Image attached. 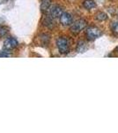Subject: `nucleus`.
<instances>
[{
  "label": "nucleus",
  "mask_w": 118,
  "mask_h": 133,
  "mask_svg": "<svg viewBox=\"0 0 118 133\" xmlns=\"http://www.w3.org/2000/svg\"><path fill=\"white\" fill-rule=\"evenodd\" d=\"M60 23L64 27H68L72 24V16L68 12H63L60 17Z\"/></svg>",
  "instance_id": "nucleus-6"
},
{
  "label": "nucleus",
  "mask_w": 118,
  "mask_h": 133,
  "mask_svg": "<svg viewBox=\"0 0 118 133\" xmlns=\"http://www.w3.org/2000/svg\"><path fill=\"white\" fill-rule=\"evenodd\" d=\"M83 6L86 10H92L96 7V3L94 0H85L83 2Z\"/></svg>",
  "instance_id": "nucleus-7"
},
{
  "label": "nucleus",
  "mask_w": 118,
  "mask_h": 133,
  "mask_svg": "<svg viewBox=\"0 0 118 133\" xmlns=\"http://www.w3.org/2000/svg\"><path fill=\"white\" fill-rule=\"evenodd\" d=\"M111 29L115 36H118V21H114L111 24Z\"/></svg>",
  "instance_id": "nucleus-12"
},
{
  "label": "nucleus",
  "mask_w": 118,
  "mask_h": 133,
  "mask_svg": "<svg viewBox=\"0 0 118 133\" xmlns=\"http://www.w3.org/2000/svg\"><path fill=\"white\" fill-rule=\"evenodd\" d=\"M85 35H86L87 39L90 40V41H93V40H95L100 37V36H101L102 32L99 28L94 27V26H91V27L86 29Z\"/></svg>",
  "instance_id": "nucleus-2"
},
{
  "label": "nucleus",
  "mask_w": 118,
  "mask_h": 133,
  "mask_svg": "<svg viewBox=\"0 0 118 133\" xmlns=\"http://www.w3.org/2000/svg\"><path fill=\"white\" fill-rule=\"evenodd\" d=\"M44 25L47 26L48 28H49V29H52L53 27H54L55 25V22H54V18H52L50 15H47L46 17H45L44 19Z\"/></svg>",
  "instance_id": "nucleus-8"
},
{
  "label": "nucleus",
  "mask_w": 118,
  "mask_h": 133,
  "mask_svg": "<svg viewBox=\"0 0 118 133\" xmlns=\"http://www.w3.org/2000/svg\"><path fill=\"white\" fill-rule=\"evenodd\" d=\"M57 46L59 52L62 54H66L70 51V44L67 38L59 37L57 39Z\"/></svg>",
  "instance_id": "nucleus-1"
},
{
  "label": "nucleus",
  "mask_w": 118,
  "mask_h": 133,
  "mask_svg": "<svg viewBox=\"0 0 118 133\" xmlns=\"http://www.w3.org/2000/svg\"><path fill=\"white\" fill-rule=\"evenodd\" d=\"M19 43L17 41V39H15L14 37H8L7 39H5V43H4V47L6 50L10 51L12 49H15L18 46Z\"/></svg>",
  "instance_id": "nucleus-5"
},
{
  "label": "nucleus",
  "mask_w": 118,
  "mask_h": 133,
  "mask_svg": "<svg viewBox=\"0 0 118 133\" xmlns=\"http://www.w3.org/2000/svg\"><path fill=\"white\" fill-rule=\"evenodd\" d=\"M87 22L83 19H80V20L76 21L75 22L72 23L70 25V31L72 32L73 34H78L80 33L81 31L84 30V29L86 28Z\"/></svg>",
  "instance_id": "nucleus-3"
},
{
  "label": "nucleus",
  "mask_w": 118,
  "mask_h": 133,
  "mask_svg": "<svg viewBox=\"0 0 118 133\" xmlns=\"http://www.w3.org/2000/svg\"><path fill=\"white\" fill-rule=\"evenodd\" d=\"M116 51H117V52H118V47H117V48H116Z\"/></svg>",
  "instance_id": "nucleus-15"
},
{
  "label": "nucleus",
  "mask_w": 118,
  "mask_h": 133,
  "mask_svg": "<svg viewBox=\"0 0 118 133\" xmlns=\"http://www.w3.org/2000/svg\"><path fill=\"white\" fill-rule=\"evenodd\" d=\"M10 54H8L6 51H0V57H9Z\"/></svg>",
  "instance_id": "nucleus-14"
},
{
  "label": "nucleus",
  "mask_w": 118,
  "mask_h": 133,
  "mask_svg": "<svg viewBox=\"0 0 118 133\" xmlns=\"http://www.w3.org/2000/svg\"><path fill=\"white\" fill-rule=\"evenodd\" d=\"M8 33V28L5 26H0V36H4Z\"/></svg>",
  "instance_id": "nucleus-13"
},
{
  "label": "nucleus",
  "mask_w": 118,
  "mask_h": 133,
  "mask_svg": "<svg viewBox=\"0 0 118 133\" xmlns=\"http://www.w3.org/2000/svg\"><path fill=\"white\" fill-rule=\"evenodd\" d=\"M51 1L52 0H42V3H41V8L43 11H48L49 10L51 6Z\"/></svg>",
  "instance_id": "nucleus-9"
},
{
  "label": "nucleus",
  "mask_w": 118,
  "mask_h": 133,
  "mask_svg": "<svg viewBox=\"0 0 118 133\" xmlns=\"http://www.w3.org/2000/svg\"><path fill=\"white\" fill-rule=\"evenodd\" d=\"M95 19L99 21H104L108 19V15L103 12H99L98 14H95Z\"/></svg>",
  "instance_id": "nucleus-10"
},
{
  "label": "nucleus",
  "mask_w": 118,
  "mask_h": 133,
  "mask_svg": "<svg viewBox=\"0 0 118 133\" xmlns=\"http://www.w3.org/2000/svg\"><path fill=\"white\" fill-rule=\"evenodd\" d=\"M86 50V44H85V42H79L78 46H77V51L78 52H84Z\"/></svg>",
  "instance_id": "nucleus-11"
},
{
  "label": "nucleus",
  "mask_w": 118,
  "mask_h": 133,
  "mask_svg": "<svg viewBox=\"0 0 118 133\" xmlns=\"http://www.w3.org/2000/svg\"><path fill=\"white\" fill-rule=\"evenodd\" d=\"M63 9L59 5H52L49 8V15L54 19L60 18L62 14H63Z\"/></svg>",
  "instance_id": "nucleus-4"
}]
</instances>
